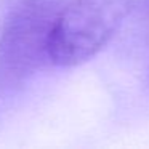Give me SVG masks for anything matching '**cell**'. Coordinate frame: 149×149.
<instances>
[{
  "label": "cell",
  "mask_w": 149,
  "mask_h": 149,
  "mask_svg": "<svg viewBox=\"0 0 149 149\" xmlns=\"http://www.w3.org/2000/svg\"><path fill=\"white\" fill-rule=\"evenodd\" d=\"M136 0H72L59 10L48 42V61L79 66L109 43Z\"/></svg>",
  "instance_id": "obj_1"
},
{
  "label": "cell",
  "mask_w": 149,
  "mask_h": 149,
  "mask_svg": "<svg viewBox=\"0 0 149 149\" xmlns=\"http://www.w3.org/2000/svg\"><path fill=\"white\" fill-rule=\"evenodd\" d=\"M59 0H18L0 31V87L23 84L48 59V42Z\"/></svg>",
  "instance_id": "obj_2"
}]
</instances>
